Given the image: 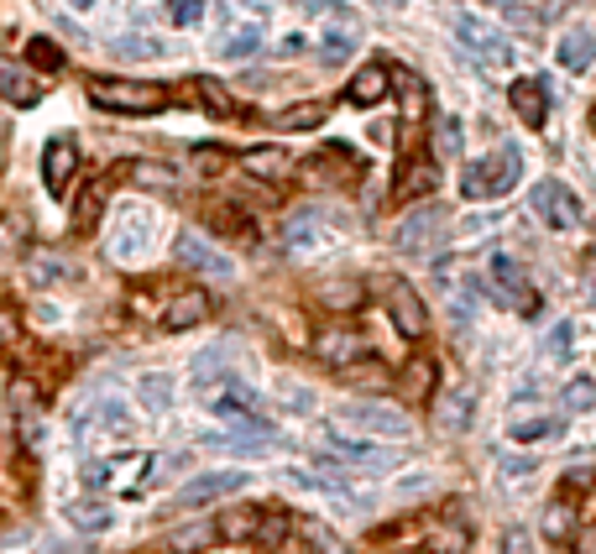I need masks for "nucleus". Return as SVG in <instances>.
I'll use <instances>...</instances> for the list:
<instances>
[{
    "instance_id": "28",
    "label": "nucleus",
    "mask_w": 596,
    "mask_h": 554,
    "mask_svg": "<svg viewBox=\"0 0 596 554\" xmlns=\"http://www.w3.org/2000/svg\"><path fill=\"white\" fill-rule=\"evenodd\" d=\"M320 120H325V105H294V111H277L272 126L277 131H314Z\"/></svg>"
},
{
    "instance_id": "35",
    "label": "nucleus",
    "mask_w": 596,
    "mask_h": 554,
    "mask_svg": "<svg viewBox=\"0 0 596 554\" xmlns=\"http://www.w3.org/2000/svg\"><path fill=\"white\" fill-rule=\"evenodd\" d=\"M16 429H22V445H27V450L42 445V424H37V409L27 403V392H16Z\"/></svg>"
},
{
    "instance_id": "29",
    "label": "nucleus",
    "mask_w": 596,
    "mask_h": 554,
    "mask_svg": "<svg viewBox=\"0 0 596 554\" xmlns=\"http://www.w3.org/2000/svg\"><path fill=\"white\" fill-rule=\"evenodd\" d=\"M131 183H147V189H179V168H168V163H131Z\"/></svg>"
},
{
    "instance_id": "21",
    "label": "nucleus",
    "mask_w": 596,
    "mask_h": 554,
    "mask_svg": "<svg viewBox=\"0 0 596 554\" xmlns=\"http://www.w3.org/2000/svg\"><path fill=\"white\" fill-rule=\"evenodd\" d=\"M471 413H477V392L471 387H455L445 403H440V424H445L450 435H461V429H471Z\"/></svg>"
},
{
    "instance_id": "10",
    "label": "nucleus",
    "mask_w": 596,
    "mask_h": 554,
    "mask_svg": "<svg viewBox=\"0 0 596 554\" xmlns=\"http://www.w3.org/2000/svg\"><path fill=\"white\" fill-rule=\"evenodd\" d=\"M173 262L189 267V272H215V278H231V272H236L231 257H220V252H215L199 231H179V235H173Z\"/></svg>"
},
{
    "instance_id": "46",
    "label": "nucleus",
    "mask_w": 596,
    "mask_h": 554,
    "mask_svg": "<svg viewBox=\"0 0 596 554\" xmlns=\"http://www.w3.org/2000/svg\"><path fill=\"white\" fill-rule=\"evenodd\" d=\"M168 16H173L179 27H194V22L205 16V0H168Z\"/></svg>"
},
{
    "instance_id": "15",
    "label": "nucleus",
    "mask_w": 596,
    "mask_h": 554,
    "mask_svg": "<svg viewBox=\"0 0 596 554\" xmlns=\"http://www.w3.org/2000/svg\"><path fill=\"white\" fill-rule=\"evenodd\" d=\"M74 168H79V146H74V137L48 142V152H42V183H48V194H63L68 178H74Z\"/></svg>"
},
{
    "instance_id": "13",
    "label": "nucleus",
    "mask_w": 596,
    "mask_h": 554,
    "mask_svg": "<svg viewBox=\"0 0 596 554\" xmlns=\"http://www.w3.org/2000/svg\"><path fill=\"white\" fill-rule=\"evenodd\" d=\"M507 105H513V116L523 120V126H544L549 120V85L518 79V85H507Z\"/></svg>"
},
{
    "instance_id": "26",
    "label": "nucleus",
    "mask_w": 596,
    "mask_h": 554,
    "mask_svg": "<svg viewBox=\"0 0 596 554\" xmlns=\"http://www.w3.org/2000/svg\"><path fill=\"white\" fill-rule=\"evenodd\" d=\"M560 63H566V68H592L596 63V37L592 31H570L566 42H560Z\"/></svg>"
},
{
    "instance_id": "3",
    "label": "nucleus",
    "mask_w": 596,
    "mask_h": 554,
    "mask_svg": "<svg viewBox=\"0 0 596 554\" xmlns=\"http://www.w3.org/2000/svg\"><path fill=\"white\" fill-rule=\"evenodd\" d=\"M205 403H209V413H215V418L236 424V429H246V435H262V439L272 435L268 418H262V403H257V392H251L246 382L225 377L220 387H209V392H205Z\"/></svg>"
},
{
    "instance_id": "9",
    "label": "nucleus",
    "mask_w": 596,
    "mask_h": 554,
    "mask_svg": "<svg viewBox=\"0 0 596 554\" xmlns=\"http://www.w3.org/2000/svg\"><path fill=\"white\" fill-rule=\"evenodd\" d=\"M340 429H357V435H388V439H403L414 424L409 413L388 409V403H346L340 409Z\"/></svg>"
},
{
    "instance_id": "31",
    "label": "nucleus",
    "mask_w": 596,
    "mask_h": 554,
    "mask_svg": "<svg viewBox=\"0 0 596 554\" xmlns=\"http://www.w3.org/2000/svg\"><path fill=\"white\" fill-rule=\"evenodd\" d=\"M340 377L351 382V387H372V392H383V387H388V382H392L383 361H357V366H346Z\"/></svg>"
},
{
    "instance_id": "7",
    "label": "nucleus",
    "mask_w": 596,
    "mask_h": 554,
    "mask_svg": "<svg viewBox=\"0 0 596 554\" xmlns=\"http://www.w3.org/2000/svg\"><path fill=\"white\" fill-rule=\"evenodd\" d=\"M455 31H461V42H466V53L481 63V68H492V74H503L507 63H513V48H507V37L497 27H487L481 16H455Z\"/></svg>"
},
{
    "instance_id": "18",
    "label": "nucleus",
    "mask_w": 596,
    "mask_h": 554,
    "mask_svg": "<svg viewBox=\"0 0 596 554\" xmlns=\"http://www.w3.org/2000/svg\"><path fill=\"white\" fill-rule=\"evenodd\" d=\"M314 356H320L325 366H340V372H346V366L361 361V335L357 330H325V335L314 340Z\"/></svg>"
},
{
    "instance_id": "17",
    "label": "nucleus",
    "mask_w": 596,
    "mask_h": 554,
    "mask_svg": "<svg viewBox=\"0 0 596 554\" xmlns=\"http://www.w3.org/2000/svg\"><path fill=\"white\" fill-rule=\"evenodd\" d=\"M329 455H335V461H346V466H361V471H388L392 466V450L366 445V439H346V435L329 439Z\"/></svg>"
},
{
    "instance_id": "8",
    "label": "nucleus",
    "mask_w": 596,
    "mask_h": 554,
    "mask_svg": "<svg viewBox=\"0 0 596 554\" xmlns=\"http://www.w3.org/2000/svg\"><path fill=\"white\" fill-rule=\"evenodd\" d=\"M492 288H497V304H507L513 314H539V288L523 278V267L513 262L507 252L492 257Z\"/></svg>"
},
{
    "instance_id": "44",
    "label": "nucleus",
    "mask_w": 596,
    "mask_h": 554,
    "mask_svg": "<svg viewBox=\"0 0 596 554\" xmlns=\"http://www.w3.org/2000/svg\"><path fill=\"white\" fill-rule=\"evenodd\" d=\"M283 539H288V518H283V513H268V518H262V524H257V544H283Z\"/></svg>"
},
{
    "instance_id": "54",
    "label": "nucleus",
    "mask_w": 596,
    "mask_h": 554,
    "mask_svg": "<svg viewBox=\"0 0 596 554\" xmlns=\"http://www.w3.org/2000/svg\"><path fill=\"white\" fill-rule=\"evenodd\" d=\"M592 278H596V272H592Z\"/></svg>"
},
{
    "instance_id": "4",
    "label": "nucleus",
    "mask_w": 596,
    "mask_h": 554,
    "mask_svg": "<svg viewBox=\"0 0 596 554\" xmlns=\"http://www.w3.org/2000/svg\"><path fill=\"white\" fill-rule=\"evenodd\" d=\"M152 471V455H105V461H94L85 466V487L90 492H131V487H142Z\"/></svg>"
},
{
    "instance_id": "36",
    "label": "nucleus",
    "mask_w": 596,
    "mask_h": 554,
    "mask_svg": "<svg viewBox=\"0 0 596 554\" xmlns=\"http://www.w3.org/2000/svg\"><path fill=\"white\" fill-rule=\"evenodd\" d=\"M257 48H262V27H246V31H236V37L220 42V59H251Z\"/></svg>"
},
{
    "instance_id": "50",
    "label": "nucleus",
    "mask_w": 596,
    "mask_h": 554,
    "mask_svg": "<svg viewBox=\"0 0 596 554\" xmlns=\"http://www.w3.org/2000/svg\"><path fill=\"white\" fill-rule=\"evenodd\" d=\"M116 48L126 53V59H157V53H163L152 37H126V42H116Z\"/></svg>"
},
{
    "instance_id": "34",
    "label": "nucleus",
    "mask_w": 596,
    "mask_h": 554,
    "mask_svg": "<svg viewBox=\"0 0 596 554\" xmlns=\"http://www.w3.org/2000/svg\"><path fill=\"white\" fill-rule=\"evenodd\" d=\"M257 524H262V513H225V518H215L220 539H257Z\"/></svg>"
},
{
    "instance_id": "39",
    "label": "nucleus",
    "mask_w": 596,
    "mask_h": 554,
    "mask_svg": "<svg viewBox=\"0 0 596 554\" xmlns=\"http://www.w3.org/2000/svg\"><path fill=\"white\" fill-rule=\"evenodd\" d=\"M570 346H575V324L560 320L555 330H549V340H544V356H549V361H566Z\"/></svg>"
},
{
    "instance_id": "27",
    "label": "nucleus",
    "mask_w": 596,
    "mask_h": 554,
    "mask_svg": "<svg viewBox=\"0 0 596 554\" xmlns=\"http://www.w3.org/2000/svg\"><path fill=\"white\" fill-rule=\"evenodd\" d=\"M440 183V173H435V163L429 157H418V163H409V178H403V189H398V199H418V194H429Z\"/></svg>"
},
{
    "instance_id": "32",
    "label": "nucleus",
    "mask_w": 596,
    "mask_h": 554,
    "mask_svg": "<svg viewBox=\"0 0 596 554\" xmlns=\"http://www.w3.org/2000/svg\"><path fill=\"white\" fill-rule=\"evenodd\" d=\"M392 89H398V100H403V120L414 126L418 111H424V85H418L414 74H392Z\"/></svg>"
},
{
    "instance_id": "53",
    "label": "nucleus",
    "mask_w": 596,
    "mask_h": 554,
    "mask_svg": "<svg viewBox=\"0 0 596 554\" xmlns=\"http://www.w3.org/2000/svg\"><path fill=\"white\" fill-rule=\"evenodd\" d=\"M309 5H329V0H309Z\"/></svg>"
},
{
    "instance_id": "16",
    "label": "nucleus",
    "mask_w": 596,
    "mask_h": 554,
    "mask_svg": "<svg viewBox=\"0 0 596 554\" xmlns=\"http://www.w3.org/2000/svg\"><path fill=\"white\" fill-rule=\"evenodd\" d=\"M241 168L251 178H262V183H288L298 173V163L283 152V146H251L246 157H241Z\"/></svg>"
},
{
    "instance_id": "49",
    "label": "nucleus",
    "mask_w": 596,
    "mask_h": 554,
    "mask_svg": "<svg viewBox=\"0 0 596 554\" xmlns=\"http://www.w3.org/2000/svg\"><path fill=\"white\" fill-rule=\"evenodd\" d=\"M503 554H539L534 550V533H529V528H507V533H503Z\"/></svg>"
},
{
    "instance_id": "42",
    "label": "nucleus",
    "mask_w": 596,
    "mask_h": 554,
    "mask_svg": "<svg viewBox=\"0 0 596 554\" xmlns=\"http://www.w3.org/2000/svg\"><path fill=\"white\" fill-rule=\"evenodd\" d=\"M142 398H147V409H168V403H173V382L168 377H142Z\"/></svg>"
},
{
    "instance_id": "6",
    "label": "nucleus",
    "mask_w": 596,
    "mask_h": 554,
    "mask_svg": "<svg viewBox=\"0 0 596 554\" xmlns=\"http://www.w3.org/2000/svg\"><path fill=\"white\" fill-rule=\"evenodd\" d=\"M534 215L549 226V231H581V220H586V209H581V199L570 194L560 178H544V183H534Z\"/></svg>"
},
{
    "instance_id": "19",
    "label": "nucleus",
    "mask_w": 596,
    "mask_h": 554,
    "mask_svg": "<svg viewBox=\"0 0 596 554\" xmlns=\"http://www.w3.org/2000/svg\"><path fill=\"white\" fill-rule=\"evenodd\" d=\"M388 89H392V68H388V63H366L357 79H351L346 100H351V105H377Z\"/></svg>"
},
{
    "instance_id": "14",
    "label": "nucleus",
    "mask_w": 596,
    "mask_h": 554,
    "mask_svg": "<svg viewBox=\"0 0 596 554\" xmlns=\"http://www.w3.org/2000/svg\"><path fill=\"white\" fill-rule=\"evenodd\" d=\"M209 320V293L205 288H183L168 298V309H163V330H194V324Z\"/></svg>"
},
{
    "instance_id": "20",
    "label": "nucleus",
    "mask_w": 596,
    "mask_h": 554,
    "mask_svg": "<svg viewBox=\"0 0 596 554\" xmlns=\"http://www.w3.org/2000/svg\"><path fill=\"white\" fill-rule=\"evenodd\" d=\"M471 550V528L466 524H435L424 533V554H466Z\"/></svg>"
},
{
    "instance_id": "41",
    "label": "nucleus",
    "mask_w": 596,
    "mask_h": 554,
    "mask_svg": "<svg viewBox=\"0 0 596 554\" xmlns=\"http://www.w3.org/2000/svg\"><path fill=\"white\" fill-rule=\"evenodd\" d=\"M566 409L570 413H586V409H596V382L592 377H575L566 387Z\"/></svg>"
},
{
    "instance_id": "52",
    "label": "nucleus",
    "mask_w": 596,
    "mask_h": 554,
    "mask_svg": "<svg viewBox=\"0 0 596 554\" xmlns=\"http://www.w3.org/2000/svg\"><path fill=\"white\" fill-rule=\"evenodd\" d=\"M68 5H79V11H90V5H94V0H68Z\"/></svg>"
},
{
    "instance_id": "25",
    "label": "nucleus",
    "mask_w": 596,
    "mask_h": 554,
    "mask_svg": "<svg viewBox=\"0 0 596 554\" xmlns=\"http://www.w3.org/2000/svg\"><path fill=\"white\" fill-rule=\"evenodd\" d=\"M560 429H566V424L549 418V413H544V418H513V424H507V439H518V445H539V439H560Z\"/></svg>"
},
{
    "instance_id": "51",
    "label": "nucleus",
    "mask_w": 596,
    "mask_h": 554,
    "mask_svg": "<svg viewBox=\"0 0 596 554\" xmlns=\"http://www.w3.org/2000/svg\"><path fill=\"white\" fill-rule=\"evenodd\" d=\"M575 554H596V524H586L575 533Z\"/></svg>"
},
{
    "instance_id": "22",
    "label": "nucleus",
    "mask_w": 596,
    "mask_h": 554,
    "mask_svg": "<svg viewBox=\"0 0 596 554\" xmlns=\"http://www.w3.org/2000/svg\"><path fill=\"white\" fill-rule=\"evenodd\" d=\"M215 539H220V528L215 524H183V528L168 533V550L173 554H205Z\"/></svg>"
},
{
    "instance_id": "23",
    "label": "nucleus",
    "mask_w": 596,
    "mask_h": 554,
    "mask_svg": "<svg viewBox=\"0 0 596 554\" xmlns=\"http://www.w3.org/2000/svg\"><path fill=\"white\" fill-rule=\"evenodd\" d=\"M0 94H5L11 105H37V100H42V85L31 79L27 68H0Z\"/></svg>"
},
{
    "instance_id": "5",
    "label": "nucleus",
    "mask_w": 596,
    "mask_h": 554,
    "mask_svg": "<svg viewBox=\"0 0 596 554\" xmlns=\"http://www.w3.org/2000/svg\"><path fill=\"white\" fill-rule=\"evenodd\" d=\"M445 235H450V215L440 205H424L398 226V252H409V257H429V252L445 246Z\"/></svg>"
},
{
    "instance_id": "33",
    "label": "nucleus",
    "mask_w": 596,
    "mask_h": 554,
    "mask_svg": "<svg viewBox=\"0 0 596 554\" xmlns=\"http://www.w3.org/2000/svg\"><path fill=\"white\" fill-rule=\"evenodd\" d=\"M570 524H575V507H570V497H555V502L544 507V533H549V539H566Z\"/></svg>"
},
{
    "instance_id": "40",
    "label": "nucleus",
    "mask_w": 596,
    "mask_h": 554,
    "mask_svg": "<svg viewBox=\"0 0 596 554\" xmlns=\"http://www.w3.org/2000/svg\"><path fill=\"white\" fill-rule=\"evenodd\" d=\"M215 220H220V231L241 235V241H251V235H257V226L241 215V205H220V209H215Z\"/></svg>"
},
{
    "instance_id": "2",
    "label": "nucleus",
    "mask_w": 596,
    "mask_h": 554,
    "mask_svg": "<svg viewBox=\"0 0 596 554\" xmlns=\"http://www.w3.org/2000/svg\"><path fill=\"white\" fill-rule=\"evenodd\" d=\"M90 100L116 116H157L168 105V89L147 79H90Z\"/></svg>"
},
{
    "instance_id": "48",
    "label": "nucleus",
    "mask_w": 596,
    "mask_h": 554,
    "mask_svg": "<svg viewBox=\"0 0 596 554\" xmlns=\"http://www.w3.org/2000/svg\"><path fill=\"white\" fill-rule=\"evenodd\" d=\"M325 304H335V309H357V304H361V288H357V283H329V288H325Z\"/></svg>"
},
{
    "instance_id": "45",
    "label": "nucleus",
    "mask_w": 596,
    "mask_h": 554,
    "mask_svg": "<svg viewBox=\"0 0 596 554\" xmlns=\"http://www.w3.org/2000/svg\"><path fill=\"white\" fill-rule=\"evenodd\" d=\"M351 48H357V42H351V31H329L325 48H320V59H325V63H340V59H351Z\"/></svg>"
},
{
    "instance_id": "47",
    "label": "nucleus",
    "mask_w": 596,
    "mask_h": 554,
    "mask_svg": "<svg viewBox=\"0 0 596 554\" xmlns=\"http://www.w3.org/2000/svg\"><path fill=\"white\" fill-rule=\"evenodd\" d=\"M68 518L79 528H90V533H105V528H111V513H105V507H74Z\"/></svg>"
},
{
    "instance_id": "38",
    "label": "nucleus",
    "mask_w": 596,
    "mask_h": 554,
    "mask_svg": "<svg viewBox=\"0 0 596 554\" xmlns=\"http://www.w3.org/2000/svg\"><path fill=\"white\" fill-rule=\"evenodd\" d=\"M461 146H466V137H461V120L445 116V120H440V131H435V152H440V157H461Z\"/></svg>"
},
{
    "instance_id": "1",
    "label": "nucleus",
    "mask_w": 596,
    "mask_h": 554,
    "mask_svg": "<svg viewBox=\"0 0 596 554\" xmlns=\"http://www.w3.org/2000/svg\"><path fill=\"white\" fill-rule=\"evenodd\" d=\"M518 178H523V152H518V146H497L492 157L466 163V173H461V194H466V199H503Z\"/></svg>"
},
{
    "instance_id": "30",
    "label": "nucleus",
    "mask_w": 596,
    "mask_h": 554,
    "mask_svg": "<svg viewBox=\"0 0 596 554\" xmlns=\"http://www.w3.org/2000/svg\"><path fill=\"white\" fill-rule=\"evenodd\" d=\"M27 63H31V68H42V74H59V68H63V48L53 42V37H31V42H27Z\"/></svg>"
},
{
    "instance_id": "43",
    "label": "nucleus",
    "mask_w": 596,
    "mask_h": 554,
    "mask_svg": "<svg viewBox=\"0 0 596 554\" xmlns=\"http://www.w3.org/2000/svg\"><path fill=\"white\" fill-rule=\"evenodd\" d=\"M403 387H409L414 398H424V392L435 387V366H429V361H414V366L403 372Z\"/></svg>"
},
{
    "instance_id": "11",
    "label": "nucleus",
    "mask_w": 596,
    "mask_h": 554,
    "mask_svg": "<svg viewBox=\"0 0 596 554\" xmlns=\"http://www.w3.org/2000/svg\"><path fill=\"white\" fill-rule=\"evenodd\" d=\"M246 481H251L246 471H205V476H194V481H189L173 502H179V507H205V502H220V497L241 492Z\"/></svg>"
},
{
    "instance_id": "24",
    "label": "nucleus",
    "mask_w": 596,
    "mask_h": 554,
    "mask_svg": "<svg viewBox=\"0 0 596 554\" xmlns=\"http://www.w3.org/2000/svg\"><path fill=\"white\" fill-rule=\"evenodd\" d=\"M189 85H194V100L205 105L209 116H225V120L241 116V105H236V100H231V94H225L220 85H215V79H189Z\"/></svg>"
},
{
    "instance_id": "12",
    "label": "nucleus",
    "mask_w": 596,
    "mask_h": 554,
    "mask_svg": "<svg viewBox=\"0 0 596 554\" xmlns=\"http://www.w3.org/2000/svg\"><path fill=\"white\" fill-rule=\"evenodd\" d=\"M388 309H392V324H398V335L403 340H418L424 330H429V314H424V298H418L409 283H388Z\"/></svg>"
},
{
    "instance_id": "37",
    "label": "nucleus",
    "mask_w": 596,
    "mask_h": 554,
    "mask_svg": "<svg viewBox=\"0 0 596 554\" xmlns=\"http://www.w3.org/2000/svg\"><path fill=\"white\" fill-rule=\"evenodd\" d=\"M111 183H116V178H100L90 194L79 199V226H94V220H100V209H105V199H111Z\"/></svg>"
}]
</instances>
